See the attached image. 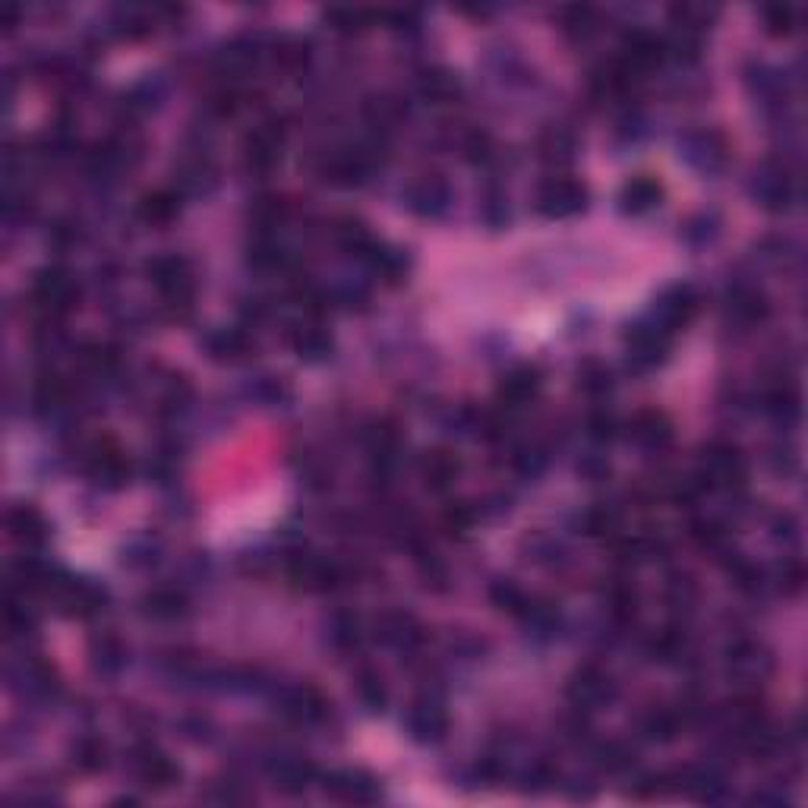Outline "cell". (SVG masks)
<instances>
[{
	"mask_svg": "<svg viewBox=\"0 0 808 808\" xmlns=\"http://www.w3.org/2000/svg\"><path fill=\"white\" fill-rule=\"evenodd\" d=\"M326 19L332 23V29L338 32H357L370 23V13L367 10H354V7H335L326 13Z\"/></svg>",
	"mask_w": 808,
	"mask_h": 808,
	"instance_id": "cell-50",
	"label": "cell"
},
{
	"mask_svg": "<svg viewBox=\"0 0 808 808\" xmlns=\"http://www.w3.org/2000/svg\"><path fill=\"white\" fill-rule=\"evenodd\" d=\"M458 471H461V464L452 452H430L427 458H423V480H427V487H433V490L452 487Z\"/></svg>",
	"mask_w": 808,
	"mask_h": 808,
	"instance_id": "cell-36",
	"label": "cell"
},
{
	"mask_svg": "<svg viewBox=\"0 0 808 808\" xmlns=\"http://www.w3.org/2000/svg\"><path fill=\"white\" fill-rule=\"evenodd\" d=\"M408 730L417 742H439L449 733V714L439 698L423 695L411 704L408 711Z\"/></svg>",
	"mask_w": 808,
	"mask_h": 808,
	"instance_id": "cell-13",
	"label": "cell"
},
{
	"mask_svg": "<svg viewBox=\"0 0 808 808\" xmlns=\"http://www.w3.org/2000/svg\"><path fill=\"white\" fill-rule=\"evenodd\" d=\"M660 199H663L660 180L651 177V174H638V177H632L629 184L622 187L619 209L625 215H644V212H651L654 206H660Z\"/></svg>",
	"mask_w": 808,
	"mask_h": 808,
	"instance_id": "cell-22",
	"label": "cell"
},
{
	"mask_svg": "<svg viewBox=\"0 0 808 808\" xmlns=\"http://www.w3.org/2000/svg\"><path fill=\"white\" fill-rule=\"evenodd\" d=\"M13 685H16V692H23L29 698H45L54 692V673L42 660H23L13 676Z\"/></svg>",
	"mask_w": 808,
	"mask_h": 808,
	"instance_id": "cell-29",
	"label": "cell"
},
{
	"mask_svg": "<svg viewBox=\"0 0 808 808\" xmlns=\"http://www.w3.org/2000/svg\"><path fill=\"white\" fill-rule=\"evenodd\" d=\"M651 654L657 660H676L685 654V632L682 629H663L654 641H651Z\"/></svg>",
	"mask_w": 808,
	"mask_h": 808,
	"instance_id": "cell-49",
	"label": "cell"
},
{
	"mask_svg": "<svg viewBox=\"0 0 808 808\" xmlns=\"http://www.w3.org/2000/svg\"><path fill=\"white\" fill-rule=\"evenodd\" d=\"M578 471L588 480H606V477H610V461H606V458H584L578 464Z\"/></svg>",
	"mask_w": 808,
	"mask_h": 808,
	"instance_id": "cell-58",
	"label": "cell"
},
{
	"mask_svg": "<svg viewBox=\"0 0 808 808\" xmlns=\"http://www.w3.org/2000/svg\"><path fill=\"white\" fill-rule=\"evenodd\" d=\"M698 307H701V297L692 285H673L657 297L651 322L660 332L673 335L698 316Z\"/></svg>",
	"mask_w": 808,
	"mask_h": 808,
	"instance_id": "cell-6",
	"label": "cell"
},
{
	"mask_svg": "<svg viewBox=\"0 0 808 808\" xmlns=\"http://www.w3.org/2000/svg\"><path fill=\"white\" fill-rule=\"evenodd\" d=\"M79 300V281L67 266H45L32 275V303L48 319L64 316L76 307Z\"/></svg>",
	"mask_w": 808,
	"mask_h": 808,
	"instance_id": "cell-2",
	"label": "cell"
},
{
	"mask_svg": "<svg viewBox=\"0 0 808 808\" xmlns=\"http://www.w3.org/2000/svg\"><path fill=\"white\" fill-rule=\"evenodd\" d=\"M206 348L215 360H244L256 351V341L247 329H218L206 338Z\"/></svg>",
	"mask_w": 808,
	"mask_h": 808,
	"instance_id": "cell-27",
	"label": "cell"
},
{
	"mask_svg": "<svg viewBox=\"0 0 808 808\" xmlns=\"http://www.w3.org/2000/svg\"><path fill=\"white\" fill-rule=\"evenodd\" d=\"M60 606H64V613L67 616H76V619H89L95 613L105 610V588H98V584L92 581H76V578H60V584L54 588L51 594Z\"/></svg>",
	"mask_w": 808,
	"mask_h": 808,
	"instance_id": "cell-8",
	"label": "cell"
},
{
	"mask_svg": "<svg viewBox=\"0 0 808 808\" xmlns=\"http://www.w3.org/2000/svg\"><path fill=\"white\" fill-rule=\"evenodd\" d=\"M357 695L370 711H386V704H389V692H386V685H382V676L373 670L357 673Z\"/></svg>",
	"mask_w": 808,
	"mask_h": 808,
	"instance_id": "cell-46",
	"label": "cell"
},
{
	"mask_svg": "<svg viewBox=\"0 0 808 808\" xmlns=\"http://www.w3.org/2000/svg\"><path fill=\"white\" fill-rule=\"evenodd\" d=\"M133 767H136V777L139 783L146 786V790H171V786L180 780V767L165 755L158 752L155 745H139L133 752Z\"/></svg>",
	"mask_w": 808,
	"mask_h": 808,
	"instance_id": "cell-11",
	"label": "cell"
},
{
	"mask_svg": "<svg viewBox=\"0 0 808 808\" xmlns=\"http://www.w3.org/2000/svg\"><path fill=\"white\" fill-rule=\"evenodd\" d=\"M622 524V515L610 502H594L588 512L581 515V528L588 537H613Z\"/></svg>",
	"mask_w": 808,
	"mask_h": 808,
	"instance_id": "cell-38",
	"label": "cell"
},
{
	"mask_svg": "<svg viewBox=\"0 0 808 808\" xmlns=\"http://www.w3.org/2000/svg\"><path fill=\"white\" fill-rule=\"evenodd\" d=\"M685 726V714L673 707H654L641 717V733L651 742H673Z\"/></svg>",
	"mask_w": 808,
	"mask_h": 808,
	"instance_id": "cell-30",
	"label": "cell"
},
{
	"mask_svg": "<svg viewBox=\"0 0 808 808\" xmlns=\"http://www.w3.org/2000/svg\"><path fill=\"white\" fill-rule=\"evenodd\" d=\"M417 89H420L423 98H430L433 105H446V101H452L458 95V79L449 70L430 67V70H423L417 76Z\"/></svg>",
	"mask_w": 808,
	"mask_h": 808,
	"instance_id": "cell-34",
	"label": "cell"
},
{
	"mask_svg": "<svg viewBox=\"0 0 808 808\" xmlns=\"http://www.w3.org/2000/svg\"><path fill=\"white\" fill-rule=\"evenodd\" d=\"M692 537L701 543L704 550H720V547H723V540H726V531L720 528L717 521H707V518H704V521H695V524H692Z\"/></svg>",
	"mask_w": 808,
	"mask_h": 808,
	"instance_id": "cell-53",
	"label": "cell"
},
{
	"mask_svg": "<svg viewBox=\"0 0 808 808\" xmlns=\"http://www.w3.org/2000/svg\"><path fill=\"white\" fill-rule=\"evenodd\" d=\"M764 23H767V32L786 35L793 29V10L790 7H764Z\"/></svg>",
	"mask_w": 808,
	"mask_h": 808,
	"instance_id": "cell-57",
	"label": "cell"
},
{
	"mask_svg": "<svg viewBox=\"0 0 808 808\" xmlns=\"http://www.w3.org/2000/svg\"><path fill=\"white\" fill-rule=\"evenodd\" d=\"M679 790H685L692 799H701V802H720L726 799L730 783H726V777L714 764H698V767H685L679 774Z\"/></svg>",
	"mask_w": 808,
	"mask_h": 808,
	"instance_id": "cell-18",
	"label": "cell"
},
{
	"mask_svg": "<svg viewBox=\"0 0 808 808\" xmlns=\"http://www.w3.org/2000/svg\"><path fill=\"white\" fill-rule=\"evenodd\" d=\"M281 143H285V136H281L275 120L272 124H262L256 133L247 136V143H244V168L256 177L272 174V168L281 158Z\"/></svg>",
	"mask_w": 808,
	"mask_h": 808,
	"instance_id": "cell-9",
	"label": "cell"
},
{
	"mask_svg": "<svg viewBox=\"0 0 808 808\" xmlns=\"http://www.w3.org/2000/svg\"><path fill=\"white\" fill-rule=\"evenodd\" d=\"M490 600L499 606V610L512 613V616H518V619H528L531 606H534V597L524 594L515 581H496L493 588H490Z\"/></svg>",
	"mask_w": 808,
	"mask_h": 808,
	"instance_id": "cell-40",
	"label": "cell"
},
{
	"mask_svg": "<svg viewBox=\"0 0 808 808\" xmlns=\"http://www.w3.org/2000/svg\"><path fill=\"white\" fill-rule=\"evenodd\" d=\"M464 152H468V158H471V161H477V165H480V161H490V158H493V152H496V149H493V139H490V133H480V130H477V133H471L468 139H464Z\"/></svg>",
	"mask_w": 808,
	"mask_h": 808,
	"instance_id": "cell-56",
	"label": "cell"
},
{
	"mask_svg": "<svg viewBox=\"0 0 808 808\" xmlns=\"http://www.w3.org/2000/svg\"><path fill=\"white\" fill-rule=\"evenodd\" d=\"M272 780H275V790L285 793V796H300L307 786L316 780V767L313 761L307 758H281L275 767H272Z\"/></svg>",
	"mask_w": 808,
	"mask_h": 808,
	"instance_id": "cell-25",
	"label": "cell"
},
{
	"mask_svg": "<svg viewBox=\"0 0 808 808\" xmlns=\"http://www.w3.org/2000/svg\"><path fill=\"white\" fill-rule=\"evenodd\" d=\"M638 761V752L632 749L629 742H603L600 749H597V764L603 767V771H610V774H625V771H632Z\"/></svg>",
	"mask_w": 808,
	"mask_h": 808,
	"instance_id": "cell-41",
	"label": "cell"
},
{
	"mask_svg": "<svg viewBox=\"0 0 808 808\" xmlns=\"http://www.w3.org/2000/svg\"><path fill=\"white\" fill-rule=\"evenodd\" d=\"M588 433H591V439H597V442H610V439H616V433H619V420H616V414H613V411H606V408L594 411V414L588 417Z\"/></svg>",
	"mask_w": 808,
	"mask_h": 808,
	"instance_id": "cell-51",
	"label": "cell"
},
{
	"mask_svg": "<svg viewBox=\"0 0 808 808\" xmlns=\"http://www.w3.org/2000/svg\"><path fill=\"white\" fill-rule=\"evenodd\" d=\"M745 480V458L730 442H711L701 455V468H698V483L704 490H717V487H739Z\"/></svg>",
	"mask_w": 808,
	"mask_h": 808,
	"instance_id": "cell-4",
	"label": "cell"
},
{
	"mask_svg": "<svg viewBox=\"0 0 808 808\" xmlns=\"http://www.w3.org/2000/svg\"><path fill=\"white\" fill-rule=\"evenodd\" d=\"M408 209L414 215H423V218H436L449 209V199H452V190L446 184V177L439 174H420L414 184L408 187Z\"/></svg>",
	"mask_w": 808,
	"mask_h": 808,
	"instance_id": "cell-14",
	"label": "cell"
},
{
	"mask_svg": "<svg viewBox=\"0 0 808 808\" xmlns=\"http://www.w3.org/2000/svg\"><path fill=\"white\" fill-rule=\"evenodd\" d=\"M569 701L578 714H591V711H600V707L613 704L616 698V682L610 673H603L600 666L588 663L581 666V670L569 679Z\"/></svg>",
	"mask_w": 808,
	"mask_h": 808,
	"instance_id": "cell-5",
	"label": "cell"
},
{
	"mask_svg": "<svg viewBox=\"0 0 808 808\" xmlns=\"http://www.w3.org/2000/svg\"><path fill=\"white\" fill-rule=\"evenodd\" d=\"M326 793L348 805H373L379 802V783L367 771H332L326 777Z\"/></svg>",
	"mask_w": 808,
	"mask_h": 808,
	"instance_id": "cell-15",
	"label": "cell"
},
{
	"mask_svg": "<svg viewBox=\"0 0 808 808\" xmlns=\"http://www.w3.org/2000/svg\"><path fill=\"white\" fill-rule=\"evenodd\" d=\"M666 60V42L660 35L648 32V29H632L629 35L622 38V57L619 64L625 70H632L635 76L651 73L654 67H660Z\"/></svg>",
	"mask_w": 808,
	"mask_h": 808,
	"instance_id": "cell-7",
	"label": "cell"
},
{
	"mask_svg": "<svg viewBox=\"0 0 808 808\" xmlns=\"http://www.w3.org/2000/svg\"><path fill=\"white\" fill-rule=\"evenodd\" d=\"M578 389L591 398H600L613 389V373L603 367L597 360H584L578 367Z\"/></svg>",
	"mask_w": 808,
	"mask_h": 808,
	"instance_id": "cell-43",
	"label": "cell"
},
{
	"mask_svg": "<svg viewBox=\"0 0 808 808\" xmlns=\"http://www.w3.org/2000/svg\"><path fill=\"white\" fill-rule=\"evenodd\" d=\"M73 764L79 767V771H86V774L101 771V767L108 764V745L101 739H92V736L79 739L73 745Z\"/></svg>",
	"mask_w": 808,
	"mask_h": 808,
	"instance_id": "cell-44",
	"label": "cell"
},
{
	"mask_svg": "<svg viewBox=\"0 0 808 808\" xmlns=\"http://www.w3.org/2000/svg\"><path fill=\"white\" fill-rule=\"evenodd\" d=\"M588 202H591V193H588V187L581 184V180H575V177H550V180H543V184H540L534 206H537L540 215H547V218H572V215L588 209Z\"/></svg>",
	"mask_w": 808,
	"mask_h": 808,
	"instance_id": "cell-3",
	"label": "cell"
},
{
	"mask_svg": "<svg viewBox=\"0 0 808 808\" xmlns=\"http://www.w3.org/2000/svg\"><path fill=\"white\" fill-rule=\"evenodd\" d=\"M442 521H446L452 531H471L474 521H477V509L471 502H455V505H449V512Z\"/></svg>",
	"mask_w": 808,
	"mask_h": 808,
	"instance_id": "cell-55",
	"label": "cell"
},
{
	"mask_svg": "<svg viewBox=\"0 0 808 808\" xmlns=\"http://www.w3.org/2000/svg\"><path fill=\"white\" fill-rule=\"evenodd\" d=\"M89 654H92V666H95L98 673H105V676L117 673L120 666H124V660H127V648H124V644H120V638H114V635L92 638Z\"/></svg>",
	"mask_w": 808,
	"mask_h": 808,
	"instance_id": "cell-39",
	"label": "cell"
},
{
	"mask_svg": "<svg viewBox=\"0 0 808 808\" xmlns=\"http://www.w3.org/2000/svg\"><path fill=\"white\" fill-rule=\"evenodd\" d=\"M730 313L745 322V326H755V322L767 319V313H771V307H767V297L749 285H736L730 291Z\"/></svg>",
	"mask_w": 808,
	"mask_h": 808,
	"instance_id": "cell-33",
	"label": "cell"
},
{
	"mask_svg": "<svg viewBox=\"0 0 808 808\" xmlns=\"http://www.w3.org/2000/svg\"><path fill=\"white\" fill-rule=\"evenodd\" d=\"M597 10L594 7H565L562 10V29L569 32V35H575V38H591L594 32H597Z\"/></svg>",
	"mask_w": 808,
	"mask_h": 808,
	"instance_id": "cell-47",
	"label": "cell"
},
{
	"mask_svg": "<svg viewBox=\"0 0 808 808\" xmlns=\"http://www.w3.org/2000/svg\"><path fill=\"white\" fill-rule=\"evenodd\" d=\"M281 711L297 723H319L329 714V701L313 685H297L281 695Z\"/></svg>",
	"mask_w": 808,
	"mask_h": 808,
	"instance_id": "cell-21",
	"label": "cell"
},
{
	"mask_svg": "<svg viewBox=\"0 0 808 808\" xmlns=\"http://www.w3.org/2000/svg\"><path fill=\"white\" fill-rule=\"evenodd\" d=\"M575 149H578V139L565 127H550L537 139V155H540L543 165H556V168L569 165V161L575 158Z\"/></svg>",
	"mask_w": 808,
	"mask_h": 808,
	"instance_id": "cell-26",
	"label": "cell"
},
{
	"mask_svg": "<svg viewBox=\"0 0 808 808\" xmlns=\"http://www.w3.org/2000/svg\"><path fill=\"white\" fill-rule=\"evenodd\" d=\"M180 212V193L174 190H152L139 199V218L146 225H171Z\"/></svg>",
	"mask_w": 808,
	"mask_h": 808,
	"instance_id": "cell-32",
	"label": "cell"
},
{
	"mask_svg": "<svg viewBox=\"0 0 808 808\" xmlns=\"http://www.w3.org/2000/svg\"><path fill=\"white\" fill-rule=\"evenodd\" d=\"M625 341H629V363L638 370L657 367V363L666 360V351H670V335L660 332L654 322H648V326H644V322L641 326H632Z\"/></svg>",
	"mask_w": 808,
	"mask_h": 808,
	"instance_id": "cell-12",
	"label": "cell"
},
{
	"mask_svg": "<svg viewBox=\"0 0 808 808\" xmlns=\"http://www.w3.org/2000/svg\"><path fill=\"white\" fill-rule=\"evenodd\" d=\"M275 60L285 70H303L310 64V45L300 42V38H285V42L275 48Z\"/></svg>",
	"mask_w": 808,
	"mask_h": 808,
	"instance_id": "cell-48",
	"label": "cell"
},
{
	"mask_svg": "<svg viewBox=\"0 0 808 808\" xmlns=\"http://www.w3.org/2000/svg\"><path fill=\"white\" fill-rule=\"evenodd\" d=\"M606 603H610V613L616 622H632L635 613H638V591L635 584L629 581H616L610 594H606Z\"/></svg>",
	"mask_w": 808,
	"mask_h": 808,
	"instance_id": "cell-45",
	"label": "cell"
},
{
	"mask_svg": "<svg viewBox=\"0 0 808 808\" xmlns=\"http://www.w3.org/2000/svg\"><path fill=\"white\" fill-rule=\"evenodd\" d=\"M726 666H730V673H736L742 679H761L767 670H771V660H767V654L755 641L739 638L726 648Z\"/></svg>",
	"mask_w": 808,
	"mask_h": 808,
	"instance_id": "cell-23",
	"label": "cell"
},
{
	"mask_svg": "<svg viewBox=\"0 0 808 808\" xmlns=\"http://www.w3.org/2000/svg\"><path fill=\"white\" fill-rule=\"evenodd\" d=\"M752 193H755V199L761 202V206H764V209H771V212L790 209V202L796 199L793 177L783 171V165H767V168L755 177Z\"/></svg>",
	"mask_w": 808,
	"mask_h": 808,
	"instance_id": "cell-16",
	"label": "cell"
},
{
	"mask_svg": "<svg viewBox=\"0 0 808 808\" xmlns=\"http://www.w3.org/2000/svg\"><path fill=\"white\" fill-rule=\"evenodd\" d=\"M86 471H89V477L95 483H101V487H108V490H120L130 480V474H133L127 455L120 452L114 442H101V446H95L89 452Z\"/></svg>",
	"mask_w": 808,
	"mask_h": 808,
	"instance_id": "cell-10",
	"label": "cell"
},
{
	"mask_svg": "<svg viewBox=\"0 0 808 808\" xmlns=\"http://www.w3.org/2000/svg\"><path fill=\"white\" fill-rule=\"evenodd\" d=\"M291 345L297 351L300 360L307 363H319L332 354V335L319 326V322H307V326H300L294 335H291Z\"/></svg>",
	"mask_w": 808,
	"mask_h": 808,
	"instance_id": "cell-28",
	"label": "cell"
},
{
	"mask_svg": "<svg viewBox=\"0 0 808 808\" xmlns=\"http://www.w3.org/2000/svg\"><path fill=\"white\" fill-rule=\"evenodd\" d=\"M689 155L698 168L704 171H717L723 161H726V146H723V139L717 133H698L689 139Z\"/></svg>",
	"mask_w": 808,
	"mask_h": 808,
	"instance_id": "cell-37",
	"label": "cell"
},
{
	"mask_svg": "<svg viewBox=\"0 0 808 808\" xmlns=\"http://www.w3.org/2000/svg\"><path fill=\"white\" fill-rule=\"evenodd\" d=\"M512 464H515V471L524 474V477H537L543 471V464H547V455H543L540 449H531V446H524L512 455Z\"/></svg>",
	"mask_w": 808,
	"mask_h": 808,
	"instance_id": "cell-54",
	"label": "cell"
},
{
	"mask_svg": "<svg viewBox=\"0 0 808 808\" xmlns=\"http://www.w3.org/2000/svg\"><path fill=\"white\" fill-rule=\"evenodd\" d=\"M629 433L641 449L648 452H663L673 442V423L666 420L660 411H638L629 420Z\"/></svg>",
	"mask_w": 808,
	"mask_h": 808,
	"instance_id": "cell-20",
	"label": "cell"
},
{
	"mask_svg": "<svg viewBox=\"0 0 808 808\" xmlns=\"http://www.w3.org/2000/svg\"><path fill=\"white\" fill-rule=\"evenodd\" d=\"M540 386H543L540 370H534V367H515V370H509V373L499 379L496 395H499V401L505 404V408H521V404H528V401L537 398Z\"/></svg>",
	"mask_w": 808,
	"mask_h": 808,
	"instance_id": "cell-19",
	"label": "cell"
},
{
	"mask_svg": "<svg viewBox=\"0 0 808 808\" xmlns=\"http://www.w3.org/2000/svg\"><path fill=\"white\" fill-rule=\"evenodd\" d=\"M288 202L281 196H259L250 206V221L259 228V237H269L278 225H285Z\"/></svg>",
	"mask_w": 808,
	"mask_h": 808,
	"instance_id": "cell-35",
	"label": "cell"
},
{
	"mask_svg": "<svg viewBox=\"0 0 808 808\" xmlns=\"http://www.w3.org/2000/svg\"><path fill=\"white\" fill-rule=\"evenodd\" d=\"M780 581H783V584H790V591L796 594V591L802 588V581H805V572H802V565H799L796 559L783 562V569H780Z\"/></svg>",
	"mask_w": 808,
	"mask_h": 808,
	"instance_id": "cell-59",
	"label": "cell"
},
{
	"mask_svg": "<svg viewBox=\"0 0 808 808\" xmlns=\"http://www.w3.org/2000/svg\"><path fill=\"white\" fill-rule=\"evenodd\" d=\"M553 783H556V767L550 761H534L528 767V774H524V790H531V793L550 790Z\"/></svg>",
	"mask_w": 808,
	"mask_h": 808,
	"instance_id": "cell-52",
	"label": "cell"
},
{
	"mask_svg": "<svg viewBox=\"0 0 808 808\" xmlns=\"http://www.w3.org/2000/svg\"><path fill=\"white\" fill-rule=\"evenodd\" d=\"M376 635L386 644H392V648H398V651H411L423 641V632H420L417 619L408 616V613H386L376 622Z\"/></svg>",
	"mask_w": 808,
	"mask_h": 808,
	"instance_id": "cell-24",
	"label": "cell"
},
{
	"mask_svg": "<svg viewBox=\"0 0 808 808\" xmlns=\"http://www.w3.org/2000/svg\"><path fill=\"white\" fill-rule=\"evenodd\" d=\"M329 638L338 651H357L360 641H363V632H360V619L354 613H335L332 625H329Z\"/></svg>",
	"mask_w": 808,
	"mask_h": 808,
	"instance_id": "cell-42",
	"label": "cell"
},
{
	"mask_svg": "<svg viewBox=\"0 0 808 808\" xmlns=\"http://www.w3.org/2000/svg\"><path fill=\"white\" fill-rule=\"evenodd\" d=\"M143 613L158 622H174L187 616V597L177 588H155L143 597Z\"/></svg>",
	"mask_w": 808,
	"mask_h": 808,
	"instance_id": "cell-31",
	"label": "cell"
},
{
	"mask_svg": "<svg viewBox=\"0 0 808 808\" xmlns=\"http://www.w3.org/2000/svg\"><path fill=\"white\" fill-rule=\"evenodd\" d=\"M146 275L158 288V294L165 297L171 310H190L193 307V294H196V281H193V266L184 256H155L146 262Z\"/></svg>",
	"mask_w": 808,
	"mask_h": 808,
	"instance_id": "cell-1",
	"label": "cell"
},
{
	"mask_svg": "<svg viewBox=\"0 0 808 808\" xmlns=\"http://www.w3.org/2000/svg\"><path fill=\"white\" fill-rule=\"evenodd\" d=\"M7 531L19 543V547L35 550V547H42V543L48 540L51 528H48L45 515L38 512L35 505H13V509L7 512Z\"/></svg>",
	"mask_w": 808,
	"mask_h": 808,
	"instance_id": "cell-17",
	"label": "cell"
}]
</instances>
